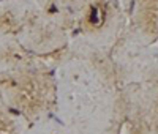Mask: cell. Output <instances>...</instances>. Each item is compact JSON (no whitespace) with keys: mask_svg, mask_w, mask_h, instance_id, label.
Here are the masks:
<instances>
[{"mask_svg":"<svg viewBox=\"0 0 158 134\" xmlns=\"http://www.w3.org/2000/svg\"><path fill=\"white\" fill-rule=\"evenodd\" d=\"M44 99H46L44 84L38 76L33 74L22 77L15 88V95H13V101H15L16 107L29 115H33L41 109Z\"/></svg>","mask_w":158,"mask_h":134,"instance_id":"6da1fadb","label":"cell"},{"mask_svg":"<svg viewBox=\"0 0 158 134\" xmlns=\"http://www.w3.org/2000/svg\"><path fill=\"white\" fill-rule=\"evenodd\" d=\"M144 2H146L149 6H150V5H158V0H144Z\"/></svg>","mask_w":158,"mask_h":134,"instance_id":"5b68a950","label":"cell"},{"mask_svg":"<svg viewBox=\"0 0 158 134\" xmlns=\"http://www.w3.org/2000/svg\"><path fill=\"white\" fill-rule=\"evenodd\" d=\"M106 19H108L106 6L103 3H94L89 6L85 16H84V21H82V25L87 32H98L104 27Z\"/></svg>","mask_w":158,"mask_h":134,"instance_id":"7a4b0ae2","label":"cell"},{"mask_svg":"<svg viewBox=\"0 0 158 134\" xmlns=\"http://www.w3.org/2000/svg\"><path fill=\"white\" fill-rule=\"evenodd\" d=\"M15 132V122L13 118L3 112L0 111V134H13Z\"/></svg>","mask_w":158,"mask_h":134,"instance_id":"3957f363","label":"cell"},{"mask_svg":"<svg viewBox=\"0 0 158 134\" xmlns=\"http://www.w3.org/2000/svg\"><path fill=\"white\" fill-rule=\"evenodd\" d=\"M13 29H15V16L6 11V13H3V14L0 16V30L10 32Z\"/></svg>","mask_w":158,"mask_h":134,"instance_id":"277c9868","label":"cell"}]
</instances>
